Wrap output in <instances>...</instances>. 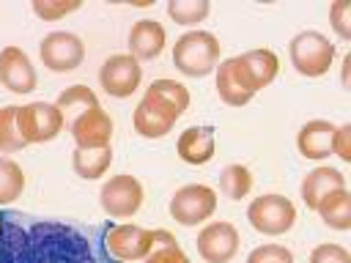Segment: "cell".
I'll return each mask as SVG.
<instances>
[{"mask_svg": "<svg viewBox=\"0 0 351 263\" xmlns=\"http://www.w3.org/2000/svg\"><path fill=\"white\" fill-rule=\"evenodd\" d=\"M99 203H101L104 214H110L112 219H129L143 205V184L129 173L112 175L110 181L101 184Z\"/></svg>", "mask_w": 351, "mask_h": 263, "instance_id": "9", "label": "cell"}, {"mask_svg": "<svg viewBox=\"0 0 351 263\" xmlns=\"http://www.w3.org/2000/svg\"><path fill=\"white\" fill-rule=\"evenodd\" d=\"M247 263H293V252L282 244H261L247 255Z\"/></svg>", "mask_w": 351, "mask_h": 263, "instance_id": "30", "label": "cell"}, {"mask_svg": "<svg viewBox=\"0 0 351 263\" xmlns=\"http://www.w3.org/2000/svg\"><path fill=\"white\" fill-rule=\"evenodd\" d=\"M332 134H335V123L332 121H324V118H315V121H307L299 134H296V148L304 159H313V162H321L332 153Z\"/></svg>", "mask_w": 351, "mask_h": 263, "instance_id": "18", "label": "cell"}, {"mask_svg": "<svg viewBox=\"0 0 351 263\" xmlns=\"http://www.w3.org/2000/svg\"><path fill=\"white\" fill-rule=\"evenodd\" d=\"M38 55H41V63L49 71L69 74L77 66H82V60H85V44H82L80 36H74L69 30H55V33H47L41 38Z\"/></svg>", "mask_w": 351, "mask_h": 263, "instance_id": "8", "label": "cell"}, {"mask_svg": "<svg viewBox=\"0 0 351 263\" xmlns=\"http://www.w3.org/2000/svg\"><path fill=\"white\" fill-rule=\"evenodd\" d=\"M239 230L233 222L228 219H217L208 222L200 233H197V255L206 263H230L239 252Z\"/></svg>", "mask_w": 351, "mask_h": 263, "instance_id": "11", "label": "cell"}, {"mask_svg": "<svg viewBox=\"0 0 351 263\" xmlns=\"http://www.w3.org/2000/svg\"><path fill=\"white\" fill-rule=\"evenodd\" d=\"M217 211V192L206 184H186L170 197V216L184 227H197Z\"/></svg>", "mask_w": 351, "mask_h": 263, "instance_id": "6", "label": "cell"}, {"mask_svg": "<svg viewBox=\"0 0 351 263\" xmlns=\"http://www.w3.org/2000/svg\"><path fill=\"white\" fill-rule=\"evenodd\" d=\"M222 44L208 30H189L173 44V66L186 77H206L219 63Z\"/></svg>", "mask_w": 351, "mask_h": 263, "instance_id": "3", "label": "cell"}, {"mask_svg": "<svg viewBox=\"0 0 351 263\" xmlns=\"http://www.w3.org/2000/svg\"><path fill=\"white\" fill-rule=\"evenodd\" d=\"M0 263H96L90 241L71 225L52 219H27L22 214L0 216Z\"/></svg>", "mask_w": 351, "mask_h": 263, "instance_id": "1", "label": "cell"}, {"mask_svg": "<svg viewBox=\"0 0 351 263\" xmlns=\"http://www.w3.org/2000/svg\"><path fill=\"white\" fill-rule=\"evenodd\" d=\"M315 211H318V216L324 219L326 227H332V230H351V195H348V189L329 192L326 197L318 200Z\"/></svg>", "mask_w": 351, "mask_h": 263, "instance_id": "21", "label": "cell"}, {"mask_svg": "<svg viewBox=\"0 0 351 263\" xmlns=\"http://www.w3.org/2000/svg\"><path fill=\"white\" fill-rule=\"evenodd\" d=\"M337 189H346V175L337 167H329V164H321V167L310 170L302 178V200L313 211H315L321 197H326L329 192H337Z\"/></svg>", "mask_w": 351, "mask_h": 263, "instance_id": "20", "label": "cell"}, {"mask_svg": "<svg viewBox=\"0 0 351 263\" xmlns=\"http://www.w3.org/2000/svg\"><path fill=\"white\" fill-rule=\"evenodd\" d=\"M16 129L27 145L49 142L63 132V115L49 101H30L16 107Z\"/></svg>", "mask_w": 351, "mask_h": 263, "instance_id": "7", "label": "cell"}, {"mask_svg": "<svg viewBox=\"0 0 351 263\" xmlns=\"http://www.w3.org/2000/svg\"><path fill=\"white\" fill-rule=\"evenodd\" d=\"M217 93L230 107H244L247 101H252L255 90H252L250 79L244 77V71L239 66V58H225L217 66Z\"/></svg>", "mask_w": 351, "mask_h": 263, "instance_id": "15", "label": "cell"}, {"mask_svg": "<svg viewBox=\"0 0 351 263\" xmlns=\"http://www.w3.org/2000/svg\"><path fill=\"white\" fill-rule=\"evenodd\" d=\"M329 22H332L335 33H337L343 41L351 38V5H348V0H335V3L329 5Z\"/></svg>", "mask_w": 351, "mask_h": 263, "instance_id": "31", "label": "cell"}, {"mask_svg": "<svg viewBox=\"0 0 351 263\" xmlns=\"http://www.w3.org/2000/svg\"><path fill=\"white\" fill-rule=\"evenodd\" d=\"M25 189V173L22 167L8 159V156H0V205L5 203H14Z\"/></svg>", "mask_w": 351, "mask_h": 263, "instance_id": "26", "label": "cell"}, {"mask_svg": "<svg viewBox=\"0 0 351 263\" xmlns=\"http://www.w3.org/2000/svg\"><path fill=\"white\" fill-rule=\"evenodd\" d=\"M208 11H211L208 0H170L167 3V14L178 25H197L208 16Z\"/></svg>", "mask_w": 351, "mask_h": 263, "instance_id": "28", "label": "cell"}, {"mask_svg": "<svg viewBox=\"0 0 351 263\" xmlns=\"http://www.w3.org/2000/svg\"><path fill=\"white\" fill-rule=\"evenodd\" d=\"M348 66H351V55L343 58V85L348 88Z\"/></svg>", "mask_w": 351, "mask_h": 263, "instance_id": "34", "label": "cell"}, {"mask_svg": "<svg viewBox=\"0 0 351 263\" xmlns=\"http://www.w3.org/2000/svg\"><path fill=\"white\" fill-rule=\"evenodd\" d=\"M176 151L181 156V162L186 164H206L214 159L217 151V137L211 126H189L178 134Z\"/></svg>", "mask_w": 351, "mask_h": 263, "instance_id": "17", "label": "cell"}, {"mask_svg": "<svg viewBox=\"0 0 351 263\" xmlns=\"http://www.w3.org/2000/svg\"><path fill=\"white\" fill-rule=\"evenodd\" d=\"M69 132L77 148H104L112 140V118L101 104H93L69 123Z\"/></svg>", "mask_w": 351, "mask_h": 263, "instance_id": "13", "label": "cell"}, {"mask_svg": "<svg viewBox=\"0 0 351 263\" xmlns=\"http://www.w3.org/2000/svg\"><path fill=\"white\" fill-rule=\"evenodd\" d=\"M186 107H189V90L181 82L167 77L154 79L145 88V96L140 99V104L134 107V115H132L134 132L148 140L165 137L176 126V121L184 115Z\"/></svg>", "mask_w": 351, "mask_h": 263, "instance_id": "2", "label": "cell"}, {"mask_svg": "<svg viewBox=\"0 0 351 263\" xmlns=\"http://www.w3.org/2000/svg\"><path fill=\"white\" fill-rule=\"evenodd\" d=\"M27 142L16 129V104L0 107V153H16Z\"/></svg>", "mask_w": 351, "mask_h": 263, "instance_id": "27", "label": "cell"}, {"mask_svg": "<svg viewBox=\"0 0 351 263\" xmlns=\"http://www.w3.org/2000/svg\"><path fill=\"white\" fill-rule=\"evenodd\" d=\"M335 44L318 30H302L288 44L291 66L302 77H324L335 63Z\"/></svg>", "mask_w": 351, "mask_h": 263, "instance_id": "4", "label": "cell"}, {"mask_svg": "<svg viewBox=\"0 0 351 263\" xmlns=\"http://www.w3.org/2000/svg\"><path fill=\"white\" fill-rule=\"evenodd\" d=\"M332 153L340 159V162H351V123H340L335 126V134H332Z\"/></svg>", "mask_w": 351, "mask_h": 263, "instance_id": "33", "label": "cell"}, {"mask_svg": "<svg viewBox=\"0 0 351 263\" xmlns=\"http://www.w3.org/2000/svg\"><path fill=\"white\" fill-rule=\"evenodd\" d=\"M252 189V173L244 164H228L219 173V192L230 200H241L247 197Z\"/></svg>", "mask_w": 351, "mask_h": 263, "instance_id": "25", "label": "cell"}, {"mask_svg": "<svg viewBox=\"0 0 351 263\" xmlns=\"http://www.w3.org/2000/svg\"><path fill=\"white\" fill-rule=\"evenodd\" d=\"M80 5H82L80 0H33L30 3L33 14L38 19H44V22H58V19L80 11Z\"/></svg>", "mask_w": 351, "mask_h": 263, "instance_id": "29", "label": "cell"}, {"mask_svg": "<svg viewBox=\"0 0 351 263\" xmlns=\"http://www.w3.org/2000/svg\"><path fill=\"white\" fill-rule=\"evenodd\" d=\"M165 41H167V33L156 19H148V16L137 19L129 30V55L137 60H154L162 55Z\"/></svg>", "mask_w": 351, "mask_h": 263, "instance_id": "16", "label": "cell"}, {"mask_svg": "<svg viewBox=\"0 0 351 263\" xmlns=\"http://www.w3.org/2000/svg\"><path fill=\"white\" fill-rule=\"evenodd\" d=\"M154 244V230L143 225H112L104 233V247L118 260H145Z\"/></svg>", "mask_w": 351, "mask_h": 263, "instance_id": "12", "label": "cell"}, {"mask_svg": "<svg viewBox=\"0 0 351 263\" xmlns=\"http://www.w3.org/2000/svg\"><path fill=\"white\" fill-rule=\"evenodd\" d=\"M236 58H239V66H241V71L250 79V85H252L255 93L261 88H266V85H271L274 77H277V71H280V58L271 49H266V47L250 49V52L236 55Z\"/></svg>", "mask_w": 351, "mask_h": 263, "instance_id": "19", "label": "cell"}, {"mask_svg": "<svg viewBox=\"0 0 351 263\" xmlns=\"http://www.w3.org/2000/svg\"><path fill=\"white\" fill-rule=\"evenodd\" d=\"M145 263H189V258L178 247L176 236L159 227L154 230V244H151V252L145 255Z\"/></svg>", "mask_w": 351, "mask_h": 263, "instance_id": "24", "label": "cell"}, {"mask_svg": "<svg viewBox=\"0 0 351 263\" xmlns=\"http://www.w3.org/2000/svg\"><path fill=\"white\" fill-rule=\"evenodd\" d=\"M0 82H3L11 93H16V96L36 90L38 74H36L30 58L25 55V49H19V47H14V44L5 47V49H0Z\"/></svg>", "mask_w": 351, "mask_h": 263, "instance_id": "14", "label": "cell"}, {"mask_svg": "<svg viewBox=\"0 0 351 263\" xmlns=\"http://www.w3.org/2000/svg\"><path fill=\"white\" fill-rule=\"evenodd\" d=\"M140 82H143V66L129 52L110 55L99 68V85L104 88L107 96L126 99L140 88Z\"/></svg>", "mask_w": 351, "mask_h": 263, "instance_id": "10", "label": "cell"}, {"mask_svg": "<svg viewBox=\"0 0 351 263\" xmlns=\"http://www.w3.org/2000/svg\"><path fill=\"white\" fill-rule=\"evenodd\" d=\"M247 219L263 236H282L296 225V205L285 195L269 192L250 203Z\"/></svg>", "mask_w": 351, "mask_h": 263, "instance_id": "5", "label": "cell"}, {"mask_svg": "<svg viewBox=\"0 0 351 263\" xmlns=\"http://www.w3.org/2000/svg\"><path fill=\"white\" fill-rule=\"evenodd\" d=\"M112 164V148L104 145V148H74L71 153V167L80 178L85 181H93V178H101Z\"/></svg>", "mask_w": 351, "mask_h": 263, "instance_id": "22", "label": "cell"}, {"mask_svg": "<svg viewBox=\"0 0 351 263\" xmlns=\"http://www.w3.org/2000/svg\"><path fill=\"white\" fill-rule=\"evenodd\" d=\"M93 104H99V99H96V93H93L88 85H71V88H66V90L58 96V101H55V107H58L60 115H63V126H69L80 112H85V110L93 107Z\"/></svg>", "mask_w": 351, "mask_h": 263, "instance_id": "23", "label": "cell"}, {"mask_svg": "<svg viewBox=\"0 0 351 263\" xmlns=\"http://www.w3.org/2000/svg\"><path fill=\"white\" fill-rule=\"evenodd\" d=\"M310 263H351V252L340 244H318L310 252Z\"/></svg>", "mask_w": 351, "mask_h": 263, "instance_id": "32", "label": "cell"}]
</instances>
